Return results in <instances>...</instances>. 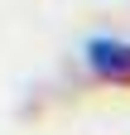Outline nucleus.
<instances>
[{
  "label": "nucleus",
  "instance_id": "nucleus-1",
  "mask_svg": "<svg viewBox=\"0 0 130 135\" xmlns=\"http://www.w3.org/2000/svg\"><path fill=\"white\" fill-rule=\"evenodd\" d=\"M87 63L96 77L106 82H130V44H116V39H96L87 48Z\"/></svg>",
  "mask_w": 130,
  "mask_h": 135
}]
</instances>
